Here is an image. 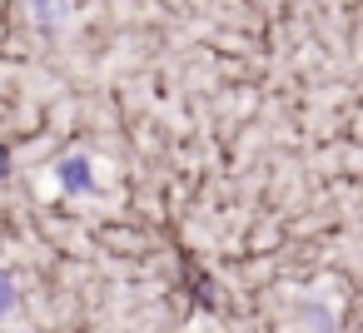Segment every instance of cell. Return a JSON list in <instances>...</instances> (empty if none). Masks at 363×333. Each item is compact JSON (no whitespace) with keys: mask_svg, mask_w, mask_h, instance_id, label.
Listing matches in <instances>:
<instances>
[{"mask_svg":"<svg viewBox=\"0 0 363 333\" xmlns=\"http://www.w3.org/2000/svg\"><path fill=\"white\" fill-rule=\"evenodd\" d=\"M30 11L40 26H60L65 21V0H30Z\"/></svg>","mask_w":363,"mask_h":333,"instance_id":"obj_2","label":"cell"},{"mask_svg":"<svg viewBox=\"0 0 363 333\" xmlns=\"http://www.w3.org/2000/svg\"><path fill=\"white\" fill-rule=\"evenodd\" d=\"M0 169H6V154H0Z\"/></svg>","mask_w":363,"mask_h":333,"instance_id":"obj_4","label":"cell"},{"mask_svg":"<svg viewBox=\"0 0 363 333\" xmlns=\"http://www.w3.org/2000/svg\"><path fill=\"white\" fill-rule=\"evenodd\" d=\"M11 308H16V278H11L6 269H0V318H6Z\"/></svg>","mask_w":363,"mask_h":333,"instance_id":"obj_3","label":"cell"},{"mask_svg":"<svg viewBox=\"0 0 363 333\" xmlns=\"http://www.w3.org/2000/svg\"><path fill=\"white\" fill-rule=\"evenodd\" d=\"M60 189H70V194H85L90 184H95V174H90V159H80V154H70V159H60Z\"/></svg>","mask_w":363,"mask_h":333,"instance_id":"obj_1","label":"cell"}]
</instances>
